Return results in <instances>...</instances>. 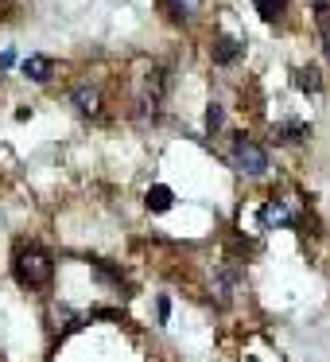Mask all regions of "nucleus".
<instances>
[{"mask_svg": "<svg viewBox=\"0 0 330 362\" xmlns=\"http://www.w3.org/2000/svg\"><path fill=\"white\" fill-rule=\"evenodd\" d=\"M295 86L303 90V94H322V74H319V66H299V71H295Z\"/></svg>", "mask_w": 330, "mask_h": 362, "instance_id": "9b49d317", "label": "nucleus"}, {"mask_svg": "<svg viewBox=\"0 0 330 362\" xmlns=\"http://www.w3.org/2000/svg\"><path fill=\"white\" fill-rule=\"evenodd\" d=\"M260 222H264V226H291V222H295V214L288 211V203H283V199H268V203L260 206Z\"/></svg>", "mask_w": 330, "mask_h": 362, "instance_id": "1a4fd4ad", "label": "nucleus"}, {"mask_svg": "<svg viewBox=\"0 0 330 362\" xmlns=\"http://www.w3.org/2000/svg\"><path fill=\"white\" fill-rule=\"evenodd\" d=\"M314 24H319V35H322V51L330 59V0H314Z\"/></svg>", "mask_w": 330, "mask_h": 362, "instance_id": "f8f14e48", "label": "nucleus"}, {"mask_svg": "<svg viewBox=\"0 0 330 362\" xmlns=\"http://www.w3.org/2000/svg\"><path fill=\"white\" fill-rule=\"evenodd\" d=\"M164 4H167V12H171L175 20H195V12H198L202 0H164Z\"/></svg>", "mask_w": 330, "mask_h": 362, "instance_id": "ddd939ff", "label": "nucleus"}, {"mask_svg": "<svg viewBox=\"0 0 330 362\" xmlns=\"http://www.w3.org/2000/svg\"><path fill=\"white\" fill-rule=\"evenodd\" d=\"M167 320H171V300L159 296V323H167Z\"/></svg>", "mask_w": 330, "mask_h": 362, "instance_id": "dca6fc26", "label": "nucleus"}, {"mask_svg": "<svg viewBox=\"0 0 330 362\" xmlns=\"http://www.w3.org/2000/svg\"><path fill=\"white\" fill-rule=\"evenodd\" d=\"M20 71H24V78H32V82H51V74H55V59L28 55L24 63H20Z\"/></svg>", "mask_w": 330, "mask_h": 362, "instance_id": "6e6552de", "label": "nucleus"}, {"mask_svg": "<svg viewBox=\"0 0 330 362\" xmlns=\"http://www.w3.org/2000/svg\"><path fill=\"white\" fill-rule=\"evenodd\" d=\"M237 292H241V273H237V265H221L210 281V300L218 308H229L237 300Z\"/></svg>", "mask_w": 330, "mask_h": 362, "instance_id": "20e7f679", "label": "nucleus"}, {"mask_svg": "<svg viewBox=\"0 0 330 362\" xmlns=\"http://www.w3.org/2000/svg\"><path fill=\"white\" fill-rule=\"evenodd\" d=\"M229 164L237 168L241 175H264L268 172V152L260 148L257 141H249V136H233V148H229Z\"/></svg>", "mask_w": 330, "mask_h": 362, "instance_id": "f03ea898", "label": "nucleus"}, {"mask_svg": "<svg viewBox=\"0 0 330 362\" xmlns=\"http://www.w3.org/2000/svg\"><path fill=\"white\" fill-rule=\"evenodd\" d=\"M221 125H226V110H221L218 102H210V110H206V133L218 136V133H221Z\"/></svg>", "mask_w": 330, "mask_h": 362, "instance_id": "2eb2a0df", "label": "nucleus"}, {"mask_svg": "<svg viewBox=\"0 0 330 362\" xmlns=\"http://www.w3.org/2000/svg\"><path fill=\"white\" fill-rule=\"evenodd\" d=\"M257 12L260 20H280L288 12V0H257Z\"/></svg>", "mask_w": 330, "mask_h": 362, "instance_id": "4468645a", "label": "nucleus"}, {"mask_svg": "<svg viewBox=\"0 0 330 362\" xmlns=\"http://www.w3.org/2000/svg\"><path fill=\"white\" fill-rule=\"evenodd\" d=\"M167 90H171V74H167V66H152L148 78H144V94H140L144 113L156 117V113L164 110V102H167Z\"/></svg>", "mask_w": 330, "mask_h": 362, "instance_id": "7ed1b4c3", "label": "nucleus"}, {"mask_svg": "<svg viewBox=\"0 0 330 362\" xmlns=\"http://www.w3.org/2000/svg\"><path fill=\"white\" fill-rule=\"evenodd\" d=\"M241 55H245V43L237 40V35H218V40H214V47H210L214 66H233Z\"/></svg>", "mask_w": 330, "mask_h": 362, "instance_id": "39448f33", "label": "nucleus"}, {"mask_svg": "<svg viewBox=\"0 0 330 362\" xmlns=\"http://www.w3.org/2000/svg\"><path fill=\"white\" fill-rule=\"evenodd\" d=\"M148 211L152 214H164V211H171V203H175V191L171 187H164V183H156V187H148Z\"/></svg>", "mask_w": 330, "mask_h": 362, "instance_id": "9d476101", "label": "nucleus"}, {"mask_svg": "<svg viewBox=\"0 0 330 362\" xmlns=\"http://www.w3.org/2000/svg\"><path fill=\"white\" fill-rule=\"evenodd\" d=\"M307 136H311V125H307V121H283V125L272 129L276 144H303Z\"/></svg>", "mask_w": 330, "mask_h": 362, "instance_id": "0eeeda50", "label": "nucleus"}, {"mask_svg": "<svg viewBox=\"0 0 330 362\" xmlns=\"http://www.w3.org/2000/svg\"><path fill=\"white\" fill-rule=\"evenodd\" d=\"M71 102H74V110H78L82 117H94V113L102 110V90L90 86V82H78V86L71 90Z\"/></svg>", "mask_w": 330, "mask_h": 362, "instance_id": "423d86ee", "label": "nucleus"}, {"mask_svg": "<svg viewBox=\"0 0 330 362\" xmlns=\"http://www.w3.org/2000/svg\"><path fill=\"white\" fill-rule=\"evenodd\" d=\"M12 273L24 288H47L51 276H55V261L39 245H20L16 257H12Z\"/></svg>", "mask_w": 330, "mask_h": 362, "instance_id": "f257e3e1", "label": "nucleus"}, {"mask_svg": "<svg viewBox=\"0 0 330 362\" xmlns=\"http://www.w3.org/2000/svg\"><path fill=\"white\" fill-rule=\"evenodd\" d=\"M12 63H16V51H12V47H8V51H4V55H0V71H8V66H12Z\"/></svg>", "mask_w": 330, "mask_h": 362, "instance_id": "f3484780", "label": "nucleus"}]
</instances>
